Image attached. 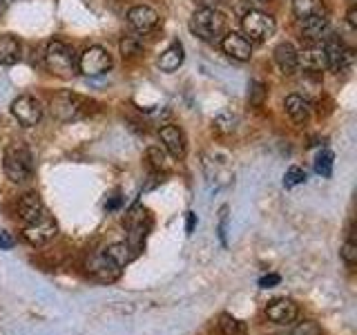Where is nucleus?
<instances>
[{"label": "nucleus", "instance_id": "nucleus-1", "mask_svg": "<svg viewBox=\"0 0 357 335\" xmlns=\"http://www.w3.org/2000/svg\"><path fill=\"white\" fill-rule=\"evenodd\" d=\"M190 29L201 40L219 43L223 38V34L228 31V18L217 7H199L192 14V20H190Z\"/></svg>", "mask_w": 357, "mask_h": 335}, {"label": "nucleus", "instance_id": "nucleus-2", "mask_svg": "<svg viewBox=\"0 0 357 335\" xmlns=\"http://www.w3.org/2000/svg\"><path fill=\"white\" fill-rule=\"evenodd\" d=\"M45 67H47V72H52L54 76L72 78L78 67L74 50L61 40L47 43V50H45Z\"/></svg>", "mask_w": 357, "mask_h": 335}, {"label": "nucleus", "instance_id": "nucleus-3", "mask_svg": "<svg viewBox=\"0 0 357 335\" xmlns=\"http://www.w3.org/2000/svg\"><path fill=\"white\" fill-rule=\"evenodd\" d=\"M52 114L63 121V123H70V121H76V119H83L89 114V100L83 98V96H78L74 92H59V94H54L52 96Z\"/></svg>", "mask_w": 357, "mask_h": 335}, {"label": "nucleus", "instance_id": "nucleus-4", "mask_svg": "<svg viewBox=\"0 0 357 335\" xmlns=\"http://www.w3.org/2000/svg\"><path fill=\"white\" fill-rule=\"evenodd\" d=\"M5 174L14 184H27L33 177V161L27 148L22 145H9L5 150Z\"/></svg>", "mask_w": 357, "mask_h": 335}, {"label": "nucleus", "instance_id": "nucleus-5", "mask_svg": "<svg viewBox=\"0 0 357 335\" xmlns=\"http://www.w3.org/2000/svg\"><path fill=\"white\" fill-rule=\"evenodd\" d=\"M241 29H243V36L250 43H266L275 34L277 22L271 14L250 9L241 16Z\"/></svg>", "mask_w": 357, "mask_h": 335}, {"label": "nucleus", "instance_id": "nucleus-6", "mask_svg": "<svg viewBox=\"0 0 357 335\" xmlns=\"http://www.w3.org/2000/svg\"><path fill=\"white\" fill-rule=\"evenodd\" d=\"M297 70H301L304 74H312V76H321L324 70H328L324 45L310 43L308 47L297 52Z\"/></svg>", "mask_w": 357, "mask_h": 335}, {"label": "nucleus", "instance_id": "nucleus-7", "mask_svg": "<svg viewBox=\"0 0 357 335\" xmlns=\"http://www.w3.org/2000/svg\"><path fill=\"white\" fill-rule=\"evenodd\" d=\"M109 67H112V56L107 54V50L98 47V45L87 47L81 54V59H78V70L85 76H100V74H105Z\"/></svg>", "mask_w": 357, "mask_h": 335}, {"label": "nucleus", "instance_id": "nucleus-8", "mask_svg": "<svg viewBox=\"0 0 357 335\" xmlns=\"http://www.w3.org/2000/svg\"><path fill=\"white\" fill-rule=\"evenodd\" d=\"M11 114L20 123V126L31 128L43 119V105L38 98H33L29 94L18 96L14 103H11Z\"/></svg>", "mask_w": 357, "mask_h": 335}, {"label": "nucleus", "instance_id": "nucleus-9", "mask_svg": "<svg viewBox=\"0 0 357 335\" xmlns=\"http://www.w3.org/2000/svg\"><path fill=\"white\" fill-rule=\"evenodd\" d=\"M56 232H59V226H56V221L47 215V212H45V215L33 223H25V228H22V237H25V241H29L31 246H43L50 239H54Z\"/></svg>", "mask_w": 357, "mask_h": 335}, {"label": "nucleus", "instance_id": "nucleus-10", "mask_svg": "<svg viewBox=\"0 0 357 335\" xmlns=\"http://www.w3.org/2000/svg\"><path fill=\"white\" fill-rule=\"evenodd\" d=\"M87 273L92 275L96 282L109 284V282H116V279L121 277V266H116L114 262H112L105 253H98V255L87 260Z\"/></svg>", "mask_w": 357, "mask_h": 335}, {"label": "nucleus", "instance_id": "nucleus-11", "mask_svg": "<svg viewBox=\"0 0 357 335\" xmlns=\"http://www.w3.org/2000/svg\"><path fill=\"white\" fill-rule=\"evenodd\" d=\"M221 47L226 52L230 59L239 61V63H245L250 61L252 56V43L243 36V34H237V31H226L221 38Z\"/></svg>", "mask_w": 357, "mask_h": 335}, {"label": "nucleus", "instance_id": "nucleus-12", "mask_svg": "<svg viewBox=\"0 0 357 335\" xmlns=\"http://www.w3.org/2000/svg\"><path fill=\"white\" fill-rule=\"evenodd\" d=\"M324 52H326V63L331 72H344L346 65L351 63L353 52L344 47V43L337 36H328L326 43H324Z\"/></svg>", "mask_w": 357, "mask_h": 335}, {"label": "nucleus", "instance_id": "nucleus-13", "mask_svg": "<svg viewBox=\"0 0 357 335\" xmlns=\"http://www.w3.org/2000/svg\"><path fill=\"white\" fill-rule=\"evenodd\" d=\"M159 14L148 7V5H137V7H132L128 11V22H130V27L134 31H139V34H150L154 31L156 27H159Z\"/></svg>", "mask_w": 357, "mask_h": 335}, {"label": "nucleus", "instance_id": "nucleus-14", "mask_svg": "<svg viewBox=\"0 0 357 335\" xmlns=\"http://www.w3.org/2000/svg\"><path fill=\"white\" fill-rule=\"evenodd\" d=\"M266 315H268V320H271V322L282 324V327H288V324H293L299 318V306L295 304L293 299L282 297V299H275V302L268 304Z\"/></svg>", "mask_w": 357, "mask_h": 335}, {"label": "nucleus", "instance_id": "nucleus-15", "mask_svg": "<svg viewBox=\"0 0 357 335\" xmlns=\"http://www.w3.org/2000/svg\"><path fill=\"white\" fill-rule=\"evenodd\" d=\"M159 137L163 141V148L167 154L174 156V159H183L185 156V134L178 126H163L159 130Z\"/></svg>", "mask_w": 357, "mask_h": 335}, {"label": "nucleus", "instance_id": "nucleus-16", "mask_svg": "<svg viewBox=\"0 0 357 335\" xmlns=\"http://www.w3.org/2000/svg\"><path fill=\"white\" fill-rule=\"evenodd\" d=\"M45 215V206L36 193H27L22 195L18 201V217L25 223H33L36 219H40Z\"/></svg>", "mask_w": 357, "mask_h": 335}, {"label": "nucleus", "instance_id": "nucleus-17", "mask_svg": "<svg viewBox=\"0 0 357 335\" xmlns=\"http://www.w3.org/2000/svg\"><path fill=\"white\" fill-rule=\"evenodd\" d=\"M275 63L284 76H293L297 72V50L293 43H279L275 47Z\"/></svg>", "mask_w": 357, "mask_h": 335}, {"label": "nucleus", "instance_id": "nucleus-18", "mask_svg": "<svg viewBox=\"0 0 357 335\" xmlns=\"http://www.w3.org/2000/svg\"><path fill=\"white\" fill-rule=\"evenodd\" d=\"M328 29V16H310V18H301L299 20V31L306 40L315 43L319 40Z\"/></svg>", "mask_w": 357, "mask_h": 335}, {"label": "nucleus", "instance_id": "nucleus-19", "mask_svg": "<svg viewBox=\"0 0 357 335\" xmlns=\"http://www.w3.org/2000/svg\"><path fill=\"white\" fill-rule=\"evenodd\" d=\"M286 114L293 119V123H297V126H304V123L310 119V105H308V100L304 96H299V94H290L286 96Z\"/></svg>", "mask_w": 357, "mask_h": 335}, {"label": "nucleus", "instance_id": "nucleus-20", "mask_svg": "<svg viewBox=\"0 0 357 335\" xmlns=\"http://www.w3.org/2000/svg\"><path fill=\"white\" fill-rule=\"evenodd\" d=\"M183 59H185L183 45L176 40L165 52H161V56H159V67H161L163 72H176L178 67L183 65Z\"/></svg>", "mask_w": 357, "mask_h": 335}, {"label": "nucleus", "instance_id": "nucleus-21", "mask_svg": "<svg viewBox=\"0 0 357 335\" xmlns=\"http://www.w3.org/2000/svg\"><path fill=\"white\" fill-rule=\"evenodd\" d=\"M20 61V40L16 36H0V65H14Z\"/></svg>", "mask_w": 357, "mask_h": 335}, {"label": "nucleus", "instance_id": "nucleus-22", "mask_svg": "<svg viewBox=\"0 0 357 335\" xmlns=\"http://www.w3.org/2000/svg\"><path fill=\"white\" fill-rule=\"evenodd\" d=\"M293 14L297 20L310 16H326V5L324 0H293Z\"/></svg>", "mask_w": 357, "mask_h": 335}, {"label": "nucleus", "instance_id": "nucleus-23", "mask_svg": "<svg viewBox=\"0 0 357 335\" xmlns=\"http://www.w3.org/2000/svg\"><path fill=\"white\" fill-rule=\"evenodd\" d=\"M112 262H114L116 266H126L130 260H132V248L128 241H116V244H109L107 248L103 251Z\"/></svg>", "mask_w": 357, "mask_h": 335}, {"label": "nucleus", "instance_id": "nucleus-24", "mask_svg": "<svg viewBox=\"0 0 357 335\" xmlns=\"http://www.w3.org/2000/svg\"><path fill=\"white\" fill-rule=\"evenodd\" d=\"M219 331H221V335H248V327L232 315L219 318Z\"/></svg>", "mask_w": 357, "mask_h": 335}, {"label": "nucleus", "instance_id": "nucleus-25", "mask_svg": "<svg viewBox=\"0 0 357 335\" xmlns=\"http://www.w3.org/2000/svg\"><path fill=\"white\" fill-rule=\"evenodd\" d=\"M333 152L331 150H321L315 159V172L321 177H331L333 174Z\"/></svg>", "mask_w": 357, "mask_h": 335}, {"label": "nucleus", "instance_id": "nucleus-26", "mask_svg": "<svg viewBox=\"0 0 357 335\" xmlns=\"http://www.w3.org/2000/svg\"><path fill=\"white\" fill-rule=\"evenodd\" d=\"M306 181V170L304 168H299V165H290L286 174H284V186L286 188H295L299 184H304Z\"/></svg>", "mask_w": 357, "mask_h": 335}, {"label": "nucleus", "instance_id": "nucleus-27", "mask_svg": "<svg viewBox=\"0 0 357 335\" xmlns=\"http://www.w3.org/2000/svg\"><path fill=\"white\" fill-rule=\"evenodd\" d=\"M148 159L154 170H167L170 168V159L161 148H148Z\"/></svg>", "mask_w": 357, "mask_h": 335}, {"label": "nucleus", "instance_id": "nucleus-28", "mask_svg": "<svg viewBox=\"0 0 357 335\" xmlns=\"http://www.w3.org/2000/svg\"><path fill=\"white\" fill-rule=\"evenodd\" d=\"M340 257L344 260V264L349 266V268H353L355 264H357V246H355V241H353V237H349L344 244H342V248H340Z\"/></svg>", "mask_w": 357, "mask_h": 335}, {"label": "nucleus", "instance_id": "nucleus-29", "mask_svg": "<svg viewBox=\"0 0 357 335\" xmlns=\"http://www.w3.org/2000/svg\"><path fill=\"white\" fill-rule=\"evenodd\" d=\"M215 123V128L219 130V132H223V134H228V132H232L234 130V126H237V117L232 114V112H221V114L212 121Z\"/></svg>", "mask_w": 357, "mask_h": 335}, {"label": "nucleus", "instance_id": "nucleus-30", "mask_svg": "<svg viewBox=\"0 0 357 335\" xmlns=\"http://www.w3.org/2000/svg\"><path fill=\"white\" fill-rule=\"evenodd\" d=\"M121 54H123V59H134V56L141 54V43L137 38H123L121 40Z\"/></svg>", "mask_w": 357, "mask_h": 335}, {"label": "nucleus", "instance_id": "nucleus-31", "mask_svg": "<svg viewBox=\"0 0 357 335\" xmlns=\"http://www.w3.org/2000/svg\"><path fill=\"white\" fill-rule=\"evenodd\" d=\"M290 335H321V329H319V324L317 322H312V320H304V322H299L297 327L293 329V333Z\"/></svg>", "mask_w": 357, "mask_h": 335}, {"label": "nucleus", "instance_id": "nucleus-32", "mask_svg": "<svg viewBox=\"0 0 357 335\" xmlns=\"http://www.w3.org/2000/svg\"><path fill=\"white\" fill-rule=\"evenodd\" d=\"M248 98H250L252 105H261L264 98H266V85L261 81H252L250 83V94H248Z\"/></svg>", "mask_w": 357, "mask_h": 335}, {"label": "nucleus", "instance_id": "nucleus-33", "mask_svg": "<svg viewBox=\"0 0 357 335\" xmlns=\"http://www.w3.org/2000/svg\"><path fill=\"white\" fill-rule=\"evenodd\" d=\"M226 234H228V208H221V221H219V239H221V244H223V246L228 244Z\"/></svg>", "mask_w": 357, "mask_h": 335}, {"label": "nucleus", "instance_id": "nucleus-34", "mask_svg": "<svg viewBox=\"0 0 357 335\" xmlns=\"http://www.w3.org/2000/svg\"><path fill=\"white\" fill-rule=\"evenodd\" d=\"M14 244H16V239L11 237V232L0 230V251H9V248H14Z\"/></svg>", "mask_w": 357, "mask_h": 335}, {"label": "nucleus", "instance_id": "nucleus-35", "mask_svg": "<svg viewBox=\"0 0 357 335\" xmlns=\"http://www.w3.org/2000/svg\"><path fill=\"white\" fill-rule=\"evenodd\" d=\"M279 282H282V277H279L277 273H271V275H266V277L259 279V286H261V288H273V286H277Z\"/></svg>", "mask_w": 357, "mask_h": 335}, {"label": "nucleus", "instance_id": "nucleus-36", "mask_svg": "<svg viewBox=\"0 0 357 335\" xmlns=\"http://www.w3.org/2000/svg\"><path fill=\"white\" fill-rule=\"evenodd\" d=\"M346 22H349L351 29H357V7H355V3H351V7H349V14H346Z\"/></svg>", "mask_w": 357, "mask_h": 335}, {"label": "nucleus", "instance_id": "nucleus-37", "mask_svg": "<svg viewBox=\"0 0 357 335\" xmlns=\"http://www.w3.org/2000/svg\"><path fill=\"white\" fill-rule=\"evenodd\" d=\"M195 226H197V215L195 212H188V221H185V232L190 234L195 230Z\"/></svg>", "mask_w": 357, "mask_h": 335}, {"label": "nucleus", "instance_id": "nucleus-38", "mask_svg": "<svg viewBox=\"0 0 357 335\" xmlns=\"http://www.w3.org/2000/svg\"><path fill=\"white\" fill-rule=\"evenodd\" d=\"M195 5H199V7H217L221 0H192Z\"/></svg>", "mask_w": 357, "mask_h": 335}, {"label": "nucleus", "instance_id": "nucleus-39", "mask_svg": "<svg viewBox=\"0 0 357 335\" xmlns=\"http://www.w3.org/2000/svg\"><path fill=\"white\" fill-rule=\"evenodd\" d=\"M119 206H121V199H119V197H114V199L107 201V204H105L107 210H114V208H119Z\"/></svg>", "mask_w": 357, "mask_h": 335}, {"label": "nucleus", "instance_id": "nucleus-40", "mask_svg": "<svg viewBox=\"0 0 357 335\" xmlns=\"http://www.w3.org/2000/svg\"><path fill=\"white\" fill-rule=\"evenodd\" d=\"M14 3V0H0V14H3V11H7V7Z\"/></svg>", "mask_w": 357, "mask_h": 335}, {"label": "nucleus", "instance_id": "nucleus-41", "mask_svg": "<svg viewBox=\"0 0 357 335\" xmlns=\"http://www.w3.org/2000/svg\"><path fill=\"white\" fill-rule=\"evenodd\" d=\"M257 3H268V0H257Z\"/></svg>", "mask_w": 357, "mask_h": 335}]
</instances>
